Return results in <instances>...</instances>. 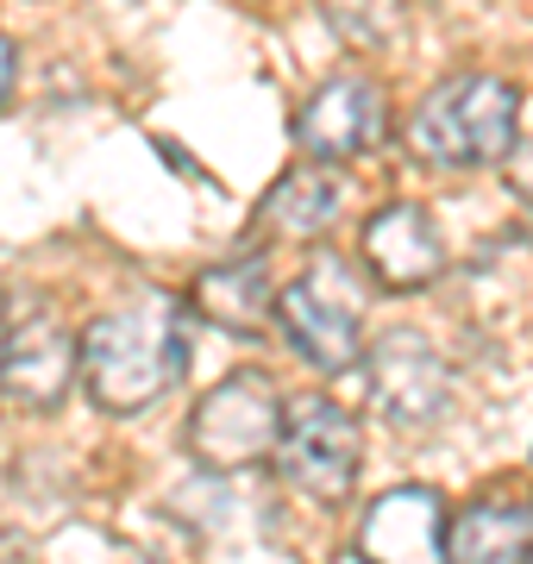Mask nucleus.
Masks as SVG:
<instances>
[{
	"mask_svg": "<svg viewBox=\"0 0 533 564\" xmlns=\"http://www.w3.org/2000/svg\"><path fill=\"white\" fill-rule=\"evenodd\" d=\"M195 307L226 333H264L270 326V270L264 258H226L195 276Z\"/></svg>",
	"mask_w": 533,
	"mask_h": 564,
	"instance_id": "nucleus-11",
	"label": "nucleus"
},
{
	"mask_svg": "<svg viewBox=\"0 0 533 564\" xmlns=\"http://www.w3.org/2000/svg\"><path fill=\"white\" fill-rule=\"evenodd\" d=\"M83 345L63 333L57 314H7V345H0V395L20 408V414H44L63 402V389L76 377Z\"/></svg>",
	"mask_w": 533,
	"mask_h": 564,
	"instance_id": "nucleus-6",
	"label": "nucleus"
},
{
	"mask_svg": "<svg viewBox=\"0 0 533 564\" xmlns=\"http://www.w3.org/2000/svg\"><path fill=\"white\" fill-rule=\"evenodd\" d=\"M276 464H283V477L302 489L308 502H320V508L346 502L351 484H358V464H365L358 421H351L339 402H327V395L289 408L283 440H276Z\"/></svg>",
	"mask_w": 533,
	"mask_h": 564,
	"instance_id": "nucleus-5",
	"label": "nucleus"
},
{
	"mask_svg": "<svg viewBox=\"0 0 533 564\" xmlns=\"http://www.w3.org/2000/svg\"><path fill=\"white\" fill-rule=\"evenodd\" d=\"M521 132V95L502 76H452L414 107L409 144L414 158L471 170V163H502Z\"/></svg>",
	"mask_w": 533,
	"mask_h": 564,
	"instance_id": "nucleus-2",
	"label": "nucleus"
},
{
	"mask_svg": "<svg viewBox=\"0 0 533 564\" xmlns=\"http://www.w3.org/2000/svg\"><path fill=\"white\" fill-rule=\"evenodd\" d=\"M383 132V88L365 76H339L295 113V144L308 158H358Z\"/></svg>",
	"mask_w": 533,
	"mask_h": 564,
	"instance_id": "nucleus-8",
	"label": "nucleus"
},
{
	"mask_svg": "<svg viewBox=\"0 0 533 564\" xmlns=\"http://www.w3.org/2000/svg\"><path fill=\"white\" fill-rule=\"evenodd\" d=\"M452 558H527L533 552V502H471L446 533Z\"/></svg>",
	"mask_w": 533,
	"mask_h": 564,
	"instance_id": "nucleus-12",
	"label": "nucleus"
},
{
	"mask_svg": "<svg viewBox=\"0 0 533 564\" xmlns=\"http://www.w3.org/2000/svg\"><path fill=\"white\" fill-rule=\"evenodd\" d=\"M283 395L270 383L264 370H239V377H226L220 389H207L202 408L188 414V458L202 464V470H246L270 452V445L283 440Z\"/></svg>",
	"mask_w": 533,
	"mask_h": 564,
	"instance_id": "nucleus-3",
	"label": "nucleus"
},
{
	"mask_svg": "<svg viewBox=\"0 0 533 564\" xmlns=\"http://www.w3.org/2000/svg\"><path fill=\"white\" fill-rule=\"evenodd\" d=\"M446 502H439V489H390V496H377L365 514V533H358V552L365 558H439L446 552Z\"/></svg>",
	"mask_w": 533,
	"mask_h": 564,
	"instance_id": "nucleus-10",
	"label": "nucleus"
},
{
	"mask_svg": "<svg viewBox=\"0 0 533 564\" xmlns=\"http://www.w3.org/2000/svg\"><path fill=\"white\" fill-rule=\"evenodd\" d=\"M289 345L314 370H351L358 364V282L339 258H314L302 276L276 295Z\"/></svg>",
	"mask_w": 533,
	"mask_h": 564,
	"instance_id": "nucleus-4",
	"label": "nucleus"
},
{
	"mask_svg": "<svg viewBox=\"0 0 533 564\" xmlns=\"http://www.w3.org/2000/svg\"><path fill=\"white\" fill-rule=\"evenodd\" d=\"M7 88H13V44L0 39V101H7Z\"/></svg>",
	"mask_w": 533,
	"mask_h": 564,
	"instance_id": "nucleus-16",
	"label": "nucleus"
},
{
	"mask_svg": "<svg viewBox=\"0 0 533 564\" xmlns=\"http://www.w3.org/2000/svg\"><path fill=\"white\" fill-rule=\"evenodd\" d=\"M370 389H377V408L390 414L395 426H433L446 414V364L433 351L427 339H414V333H395V339L377 345V358H370Z\"/></svg>",
	"mask_w": 533,
	"mask_h": 564,
	"instance_id": "nucleus-7",
	"label": "nucleus"
},
{
	"mask_svg": "<svg viewBox=\"0 0 533 564\" xmlns=\"http://www.w3.org/2000/svg\"><path fill=\"white\" fill-rule=\"evenodd\" d=\"M188 364V326L183 307L139 302L113 307L83 333V383L107 414L151 408Z\"/></svg>",
	"mask_w": 533,
	"mask_h": 564,
	"instance_id": "nucleus-1",
	"label": "nucleus"
},
{
	"mask_svg": "<svg viewBox=\"0 0 533 564\" xmlns=\"http://www.w3.org/2000/svg\"><path fill=\"white\" fill-rule=\"evenodd\" d=\"M264 220L289 239H314V232H327L339 220V176L320 170V163H302V170H289L276 188H270L264 202Z\"/></svg>",
	"mask_w": 533,
	"mask_h": 564,
	"instance_id": "nucleus-13",
	"label": "nucleus"
},
{
	"mask_svg": "<svg viewBox=\"0 0 533 564\" xmlns=\"http://www.w3.org/2000/svg\"><path fill=\"white\" fill-rule=\"evenodd\" d=\"M327 7L333 32L358 51H390L402 39V25H409V7L402 0H320Z\"/></svg>",
	"mask_w": 533,
	"mask_h": 564,
	"instance_id": "nucleus-14",
	"label": "nucleus"
},
{
	"mask_svg": "<svg viewBox=\"0 0 533 564\" xmlns=\"http://www.w3.org/2000/svg\"><path fill=\"white\" fill-rule=\"evenodd\" d=\"M365 258L383 289H427L439 276V263H446V245L433 232L427 207L390 202V207H377L365 226Z\"/></svg>",
	"mask_w": 533,
	"mask_h": 564,
	"instance_id": "nucleus-9",
	"label": "nucleus"
},
{
	"mask_svg": "<svg viewBox=\"0 0 533 564\" xmlns=\"http://www.w3.org/2000/svg\"><path fill=\"white\" fill-rule=\"evenodd\" d=\"M509 176L521 195H533V120L514 132V151H509Z\"/></svg>",
	"mask_w": 533,
	"mask_h": 564,
	"instance_id": "nucleus-15",
	"label": "nucleus"
}]
</instances>
